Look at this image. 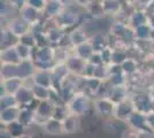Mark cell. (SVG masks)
<instances>
[{"mask_svg":"<svg viewBox=\"0 0 154 138\" xmlns=\"http://www.w3.org/2000/svg\"><path fill=\"white\" fill-rule=\"evenodd\" d=\"M0 106H1V109H6V108H9V107L19 106V104H17V100H16V98H15L14 94L6 93V94L1 96Z\"/></svg>","mask_w":154,"mask_h":138,"instance_id":"42","label":"cell"},{"mask_svg":"<svg viewBox=\"0 0 154 138\" xmlns=\"http://www.w3.org/2000/svg\"><path fill=\"white\" fill-rule=\"evenodd\" d=\"M147 24H148L149 26H151L152 29H154V14H153V15H149V16H148V22H147Z\"/></svg>","mask_w":154,"mask_h":138,"instance_id":"57","label":"cell"},{"mask_svg":"<svg viewBox=\"0 0 154 138\" xmlns=\"http://www.w3.org/2000/svg\"><path fill=\"white\" fill-rule=\"evenodd\" d=\"M91 97L84 92H77L75 97L67 104L70 114L82 116L89 112L91 107Z\"/></svg>","mask_w":154,"mask_h":138,"instance_id":"3","label":"cell"},{"mask_svg":"<svg viewBox=\"0 0 154 138\" xmlns=\"http://www.w3.org/2000/svg\"><path fill=\"white\" fill-rule=\"evenodd\" d=\"M93 77L100 79V81H106L109 77V68L106 65H100V66H97L94 69V75Z\"/></svg>","mask_w":154,"mask_h":138,"instance_id":"43","label":"cell"},{"mask_svg":"<svg viewBox=\"0 0 154 138\" xmlns=\"http://www.w3.org/2000/svg\"><path fill=\"white\" fill-rule=\"evenodd\" d=\"M47 33V36H48V39L51 41L52 46H58L60 43H61V40L62 38L64 37V35H66V31H63L61 28H59V26H53L51 29H48L47 31H45Z\"/></svg>","mask_w":154,"mask_h":138,"instance_id":"29","label":"cell"},{"mask_svg":"<svg viewBox=\"0 0 154 138\" xmlns=\"http://www.w3.org/2000/svg\"><path fill=\"white\" fill-rule=\"evenodd\" d=\"M136 138H154V132L151 130H145V131H138Z\"/></svg>","mask_w":154,"mask_h":138,"instance_id":"53","label":"cell"},{"mask_svg":"<svg viewBox=\"0 0 154 138\" xmlns=\"http://www.w3.org/2000/svg\"><path fill=\"white\" fill-rule=\"evenodd\" d=\"M135 105L136 111L147 114L149 112H153V99L149 97V94L146 92H136L132 96H130Z\"/></svg>","mask_w":154,"mask_h":138,"instance_id":"4","label":"cell"},{"mask_svg":"<svg viewBox=\"0 0 154 138\" xmlns=\"http://www.w3.org/2000/svg\"><path fill=\"white\" fill-rule=\"evenodd\" d=\"M151 40L154 41V29H152V32H151Z\"/></svg>","mask_w":154,"mask_h":138,"instance_id":"60","label":"cell"},{"mask_svg":"<svg viewBox=\"0 0 154 138\" xmlns=\"http://www.w3.org/2000/svg\"><path fill=\"white\" fill-rule=\"evenodd\" d=\"M20 112H21L20 106H14V107H9L6 109H1V113H0L1 124L7 125L9 123H13L15 121H19Z\"/></svg>","mask_w":154,"mask_h":138,"instance_id":"17","label":"cell"},{"mask_svg":"<svg viewBox=\"0 0 154 138\" xmlns=\"http://www.w3.org/2000/svg\"><path fill=\"white\" fill-rule=\"evenodd\" d=\"M63 9V5L59 0H48L45 9H44V15L47 19H55L57 16L61 14Z\"/></svg>","mask_w":154,"mask_h":138,"instance_id":"23","label":"cell"},{"mask_svg":"<svg viewBox=\"0 0 154 138\" xmlns=\"http://www.w3.org/2000/svg\"><path fill=\"white\" fill-rule=\"evenodd\" d=\"M23 85H24V79L19 78V77L1 79V96L6 94V93L15 96Z\"/></svg>","mask_w":154,"mask_h":138,"instance_id":"13","label":"cell"},{"mask_svg":"<svg viewBox=\"0 0 154 138\" xmlns=\"http://www.w3.org/2000/svg\"><path fill=\"white\" fill-rule=\"evenodd\" d=\"M54 107H55V103H53L52 100L39 101V105L36 109V123L39 122V124L43 125L45 121L51 118L53 115Z\"/></svg>","mask_w":154,"mask_h":138,"instance_id":"8","label":"cell"},{"mask_svg":"<svg viewBox=\"0 0 154 138\" xmlns=\"http://www.w3.org/2000/svg\"><path fill=\"white\" fill-rule=\"evenodd\" d=\"M5 28H7L8 30H11L19 38L22 37V36H24L26 33H29L32 31L31 24H29L21 16H13V17L8 19V23H6Z\"/></svg>","mask_w":154,"mask_h":138,"instance_id":"5","label":"cell"},{"mask_svg":"<svg viewBox=\"0 0 154 138\" xmlns=\"http://www.w3.org/2000/svg\"><path fill=\"white\" fill-rule=\"evenodd\" d=\"M108 81L112 86H123L128 85V76L125 74H114L109 75Z\"/></svg>","mask_w":154,"mask_h":138,"instance_id":"40","label":"cell"},{"mask_svg":"<svg viewBox=\"0 0 154 138\" xmlns=\"http://www.w3.org/2000/svg\"><path fill=\"white\" fill-rule=\"evenodd\" d=\"M129 124V128H132L137 131H145V130H149L147 125V118H146V114L145 113L138 112L135 111L134 114L129 118L127 121Z\"/></svg>","mask_w":154,"mask_h":138,"instance_id":"12","label":"cell"},{"mask_svg":"<svg viewBox=\"0 0 154 138\" xmlns=\"http://www.w3.org/2000/svg\"><path fill=\"white\" fill-rule=\"evenodd\" d=\"M54 47V61L55 63H66V61L70 57L72 52L69 48L72 47H64V46H53Z\"/></svg>","mask_w":154,"mask_h":138,"instance_id":"30","label":"cell"},{"mask_svg":"<svg viewBox=\"0 0 154 138\" xmlns=\"http://www.w3.org/2000/svg\"><path fill=\"white\" fill-rule=\"evenodd\" d=\"M21 44H23V45L26 46H29V47H37V43H36V38H35V35L33 32H29V33H26L24 36H22V37H20V41Z\"/></svg>","mask_w":154,"mask_h":138,"instance_id":"44","label":"cell"},{"mask_svg":"<svg viewBox=\"0 0 154 138\" xmlns=\"http://www.w3.org/2000/svg\"><path fill=\"white\" fill-rule=\"evenodd\" d=\"M0 138H14L12 136V133L8 131V129H7L5 125H2L1 127V132H0Z\"/></svg>","mask_w":154,"mask_h":138,"instance_id":"54","label":"cell"},{"mask_svg":"<svg viewBox=\"0 0 154 138\" xmlns=\"http://www.w3.org/2000/svg\"><path fill=\"white\" fill-rule=\"evenodd\" d=\"M32 60L37 69H44V70H52L55 66L54 61V47L47 46V47H35L32 53Z\"/></svg>","mask_w":154,"mask_h":138,"instance_id":"2","label":"cell"},{"mask_svg":"<svg viewBox=\"0 0 154 138\" xmlns=\"http://www.w3.org/2000/svg\"><path fill=\"white\" fill-rule=\"evenodd\" d=\"M68 35H69V39H70L72 47L81 45V44H83V43L90 39V37L88 36L86 31L84 29H82L81 26H77L75 29H72L71 31L68 32Z\"/></svg>","mask_w":154,"mask_h":138,"instance_id":"22","label":"cell"},{"mask_svg":"<svg viewBox=\"0 0 154 138\" xmlns=\"http://www.w3.org/2000/svg\"><path fill=\"white\" fill-rule=\"evenodd\" d=\"M19 69V77L22 79L31 78L33 74L37 70V67L35 65L33 60H22L17 65Z\"/></svg>","mask_w":154,"mask_h":138,"instance_id":"19","label":"cell"},{"mask_svg":"<svg viewBox=\"0 0 154 138\" xmlns=\"http://www.w3.org/2000/svg\"><path fill=\"white\" fill-rule=\"evenodd\" d=\"M121 66H122L123 72L127 76H131V75H134V74L140 70L139 69V61L135 58H131V57H129Z\"/></svg>","mask_w":154,"mask_h":138,"instance_id":"32","label":"cell"},{"mask_svg":"<svg viewBox=\"0 0 154 138\" xmlns=\"http://www.w3.org/2000/svg\"><path fill=\"white\" fill-rule=\"evenodd\" d=\"M90 43L92 44V47H93L94 52H101L106 47H108L107 36H105L101 32H97L93 36H91Z\"/></svg>","mask_w":154,"mask_h":138,"instance_id":"28","label":"cell"},{"mask_svg":"<svg viewBox=\"0 0 154 138\" xmlns=\"http://www.w3.org/2000/svg\"><path fill=\"white\" fill-rule=\"evenodd\" d=\"M42 128L44 129V131L48 135L52 136H57V135H62L64 133L63 131V124H62V121H59L57 118H48L47 121H45Z\"/></svg>","mask_w":154,"mask_h":138,"instance_id":"20","label":"cell"},{"mask_svg":"<svg viewBox=\"0 0 154 138\" xmlns=\"http://www.w3.org/2000/svg\"><path fill=\"white\" fill-rule=\"evenodd\" d=\"M62 5H63L64 8H68V7H71L72 5L76 4V0H59Z\"/></svg>","mask_w":154,"mask_h":138,"instance_id":"55","label":"cell"},{"mask_svg":"<svg viewBox=\"0 0 154 138\" xmlns=\"http://www.w3.org/2000/svg\"><path fill=\"white\" fill-rule=\"evenodd\" d=\"M19 122L26 128H29L32 123H36V111L29 107H21Z\"/></svg>","mask_w":154,"mask_h":138,"instance_id":"25","label":"cell"},{"mask_svg":"<svg viewBox=\"0 0 154 138\" xmlns=\"http://www.w3.org/2000/svg\"><path fill=\"white\" fill-rule=\"evenodd\" d=\"M86 63H88L86 60H83L82 58L77 57L75 54H71L68 58V60L66 61V65L68 67L70 74L75 75V76H83Z\"/></svg>","mask_w":154,"mask_h":138,"instance_id":"11","label":"cell"},{"mask_svg":"<svg viewBox=\"0 0 154 138\" xmlns=\"http://www.w3.org/2000/svg\"><path fill=\"white\" fill-rule=\"evenodd\" d=\"M85 12L90 14L94 19H99V17H103L106 15L101 1H91L90 4L85 7Z\"/></svg>","mask_w":154,"mask_h":138,"instance_id":"31","label":"cell"},{"mask_svg":"<svg viewBox=\"0 0 154 138\" xmlns=\"http://www.w3.org/2000/svg\"><path fill=\"white\" fill-rule=\"evenodd\" d=\"M51 74L52 81H53L52 89H54V90H57L59 92L62 83L69 77L70 72H69V69H68V67H67L66 63H57L51 70Z\"/></svg>","mask_w":154,"mask_h":138,"instance_id":"7","label":"cell"},{"mask_svg":"<svg viewBox=\"0 0 154 138\" xmlns=\"http://www.w3.org/2000/svg\"><path fill=\"white\" fill-rule=\"evenodd\" d=\"M0 59H1V65H19L21 62V59H20L15 46L2 48Z\"/></svg>","mask_w":154,"mask_h":138,"instance_id":"18","label":"cell"},{"mask_svg":"<svg viewBox=\"0 0 154 138\" xmlns=\"http://www.w3.org/2000/svg\"><path fill=\"white\" fill-rule=\"evenodd\" d=\"M135 30V37L136 40H147L151 39V32H152V28L148 24H144L138 28L134 29Z\"/></svg>","mask_w":154,"mask_h":138,"instance_id":"37","label":"cell"},{"mask_svg":"<svg viewBox=\"0 0 154 138\" xmlns=\"http://www.w3.org/2000/svg\"><path fill=\"white\" fill-rule=\"evenodd\" d=\"M31 90H32L33 96H35V98L37 99V100H39V101L50 100V98H51L52 89H48V87H45V86L37 85V84L33 83L31 85Z\"/></svg>","mask_w":154,"mask_h":138,"instance_id":"33","label":"cell"},{"mask_svg":"<svg viewBox=\"0 0 154 138\" xmlns=\"http://www.w3.org/2000/svg\"><path fill=\"white\" fill-rule=\"evenodd\" d=\"M9 1H11V4L13 5V7L17 12H19L22 7L26 5V0H9Z\"/></svg>","mask_w":154,"mask_h":138,"instance_id":"52","label":"cell"},{"mask_svg":"<svg viewBox=\"0 0 154 138\" xmlns=\"http://www.w3.org/2000/svg\"><path fill=\"white\" fill-rule=\"evenodd\" d=\"M146 118H147V125L148 129L151 131L154 132V112H149L146 114Z\"/></svg>","mask_w":154,"mask_h":138,"instance_id":"50","label":"cell"},{"mask_svg":"<svg viewBox=\"0 0 154 138\" xmlns=\"http://www.w3.org/2000/svg\"><path fill=\"white\" fill-rule=\"evenodd\" d=\"M147 93L149 94V97L153 99V101H154V84L151 85L149 87H147Z\"/></svg>","mask_w":154,"mask_h":138,"instance_id":"56","label":"cell"},{"mask_svg":"<svg viewBox=\"0 0 154 138\" xmlns=\"http://www.w3.org/2000/svg\"><path fill=\"white\" fill-rule=\"evenodd\" d=\"M16 138H32L30 135H26V133H24V135H22V136H20V137H16Z\"/></svg>","mask_w":154,"mask_h":138,"instance_id":"59","label":"cell"},{"mask_svg":"<svg viewBox=\"0 0 154 138\" xmlns=\"http://www.w3.org/2000/svg\"><path fill=\"white\" fill-rule=\"evenodd\" d=\"M112 54H113V48H110V47H106L105 50H103V51L100 52V55H101L103 65L109 66V65L112 63Z\"/></svg>","mask_w":154,"mask_h":138,"instance_id":"46","label":"cell"},{"mask_svg":"<svg viewBox=\"0 0 154 138\" xmlns=\"http://www.w3.org/2000/svg\"><path fill=\"white\" fill-rule=\"evenodd\" d=\"M19 16H21L24 21H26L29 24L32 26H37L39 23L43 22V19L45 17L44 12H40L38 9L33 8V7L26 5L19 11Z\"/></svg>","mask_w":154,"mask_h":138,"instance_id":"6","label":"cell"},{"mask_svg":"<svg viewBox=\"0 0 154 138\" xmlns=\"http://www.w3.org/2000/svg\"><path fill=\"white\" fill-rule=\"evenodd\" d=\"M153 0H136L134 6H135L136 9H143L145 11V8L147 6L148 4H151Z\"/></svg>","mask_w":154,"mask_h":138,"instance_id":"48","label":"cell"},{"mask_svg":"<svg viewBox=\"0 0 154 138\" xmlns=\"http://www.w3.org/2000/svg\"><path fill=\"white\" fill-rule=\"evenodd\" d=\"M72 53H74L75 55H77V57L82 58L83 60L89 61V59L92 57V54L94 53V50H93L92 44L90 43V39H89L88 41H85V43L81 44V45L75 46V47L72 48Z\"/></svg>","mask_w":154,"mask_h":138,"instance_id":"24","label":"cell"},{"mask_svg":"<svg viewBox=\"0 0 154 138\" xmlns=\"http://www.w3.org/2000/svg\"><path fill=\"white\" fill-rule=\"evenodd\" d=\"M7 129H8V131L12 133V136L14 138L16 137H20V136H22V135H24L26 133V127L23 124H21L19 121H15L13 123H9V124L5 125Z\"/></svg>","mask_w":154,"mask_h":138,"instance_id":"39","label":"cell"},{"mask_svg":"<svg viewBox=\"0 0 154 138\" xmlns=\"http://www.w3.org/2000/svg\"><path fill=\"white\" fill-rule=\"evenodd\" d=\"M147 22H148V15L143 9H135L128 19V24L132 29H136V28L144 26V24H147Z\"/></svg>","mask_w":154,"mask_h":138,"instance_id":"21","label":"cell"},{"mask_svg":"<svg viewBox=\"0 0 154 138\" xmlns=\"http://www.w3.org/2000/svg\"><path fill=\"white\" fill-rule=\"evenodd\" d=\"M15 48L17 51V54H19L21 61L22 60H32V53H33V48L29 47V46H26L21 43H17L15 45Z\"/></svg>","mask_w":154,"mask_h":138,"instance_id":"38","label":"cell"},{"mask_svg":"<svg viewBox=\"0 0 154 138\" xmlns=\"http://www.w3.org/2000/svg\"><path fill=\"white\" fill-rule=\"evenodd\" d=\"M32 81L35 84L40 86H45L48 89H52L53 81H52L51 70H44V69H37L32 76Z\"/></svg>","mask_w":154,"mask_h":138,"instance_id":"16","label":"cell"},{"mask_svg":"<svg viewBox=\"0 0 154 138\" xmlns=\"http://www.w3.org/2000/svg\"><path fill=\"white\" fill-rule=\"evenodd\" d=\"M16 9L13 7L9 0H1L0 1V13H1V17L4 20L6 19H11V14L15 12Z\"/></svg>","mask_w":154,"mask_h":138,"instance_id":"41","label":"cell"},{"mask_svg":"<svg viewBox=\"0 0 154 138\" xmlns=\"http://www.w3.org/2000/svg\"><path fill=\"white\" fill-rule=\"evenodd\" d=\"M136 111L135 105L132 103L131 98H128L122 103H119L115 105V111H114V118L120 120V121H124L127 122L129 118L134 114Z\"/></svg>","mask_w":154,"mask_h":138,"instance_id":"9","label":"cell"},{"mask_svg":"<svg viewBox=\"0 0 154 138\" xmlns=\"http://www.w3.org/2000/svg\"><path fill=\"white\" fill-rule=\"evenodd\" d=\"M15 98L17 100L20 107H28L36 100L33 93H32L31 86H28L26 84L17 91V93L15 94Z\"/></svg>","mask_w":154,"mask_h":138,"instance_id":"14","label":"cell"},{"mask_svg":"<svg viewBox=\"0 0 154 138\" xmlns=\"http://www.w3.org/2000/svg\"><path fill=\"white\" fill-rule=\"evenodd\" d=\"M78 7H79V5L75 4L71 7L64 8L61 12V14L54 19L55 24L66 32H69L72 29L77 28V24L81 21V13L76 9Z\"/></svg>","mask_w":154,"mask_h":138,"instance_id":"1","label":"cell"},{"mask_svg":"<svg viewBox=\"0 0 154 138\" xmlns=\"http://www.w3.org/2000/svg\"><path fill=\"white\" fill-rule=\"evenodd\" d=\"M127 48H123L122 47V48H115V50H113V54H112V63L113 65H122L123 62L128 59L129 54Z\"/></svg>","mask_w":154,"mask_h":138,"instance_id":"36","label":"cell"},{"mask_svg":"<svg viewBox=\"0 0 154 138\" xmlns=\"http://www.w3.org/2000/svg\"><path fill=\"white\" fill-rule=\"evenodd\" d=\"M48 0H26V5L38 9L40 12H44Z\"/></svg>","mask_w":154,"mask_h":138,"instance_id":"45","label":"cell"},{"mask_svg":"<svg viewBox=\"0 0 154 138\" xmlns=\"http://www.w3.org/2000/svg\"><path fill=\"white\" fill-rule=\"evenodd\" d=\"M69 109H68V106L64 103H58L55 104V107H54V111H53V115L52 118H57L59 121H63L64 118L69 115Z\"/></svg>","mask_w":154,"mask_h":138,"instance_id":"35","label":"cell"},{"mask_svg":"<svg viewBox=\"0 0 154 138\" xmlns=\"http://www.w3.org/2000/svg\"><path fill=\"white\" fill-rule=\"evenodd\" d=\"M123 4H128V5H132V4H135L136 0H121Z\"/></svg>","mask_w":154,"mask_h":138,"instance_id":"58","label":"cell"},{"mask_svg":"<svg viewBox=\"0 0 154 138\" xmlns=\"http://www.w3.org/2000/svg\"><path fill=\"white\" fill-rule=\"evenodd\" d=\"M20 41V38L17 36H15L11 30H8L7 28H2L1 30V50L7 48V47H13Z\"/></svg>","mask_w":154,"mask_h":138,"instance_id":"27","label":"cell"},{"mask_svg":"<svg viewBox=\"0 0 154 138\" xmlns=\"http://www.w3.org/2000/svg\"><path fill=\"white\" fill-rule=\"evenodd\" d=\"M15 77H19L17 65H1V79L15 78Z\"/></svg>","mask_w":154,"mask_h":138,"instance_id":"34","label":"cell"},{"mask_svg":"<svg viewBox=\"0 0 154 138\" xmlns=\"http://www.w3.org/2000/svg\"><path fill=\"white\" fill-rule=\"evenodd\" d=\"M88 62H90L91 65H93V66H100V65H103V59H101V55H100V52H94L92 54V57H91L89 61Z\"/></svg>","mask_w":154,"mask_h":138,"instance_id":"47","label":"cell"},{"mask_svg":"<svg viewBox=\"0 0 154 138\" xmlns=\"http://www.w3.org/2000/svg\"><path fill=\"white\" fill-rule=\"evenodd\" d=\"M62 124H63L64 133H68V135L75 133L79 129V116L74 115V114H69L62 121Z\"/></svg>","mask_w":154,"mask_h":138,"instance_id":"26","label":"cell"},{"mask_svg":"<svg viewBox=\"0 0 154 138\" xmlns=\"http://www.w3.org/2000/svg\"><path fill=\"white\" fill-rule=\"evenodd\" d=\"M108 98L110 99L115 105L119 104V103H122V101L127 100L128 98H130V89L128 87V85L113 86V87L110 89Z\"/></svg>","mask_w":154,"mask_h":138,"instance_id":"15","label":"cell"},{"mask_svg":"<svg viewBox=\"0 0 154 138\" xmlns=\"http://www.w3.org/2000/svg\"><path fill=\"white\" fill-rule=\"evenodd\" d=\"M93 106L96 109L97 114L101 116H114V111H115V104L108 98H94L93 100Z\"/></svg>","mask_w":154,"mask_h":138,"instance_id":"10","label":"cell"},{"mask_svg":"<svg viewBox=\"0 0 154 138\" xmlns=\"http://www.w3.org/2000/svg\"><path fill=\"white\" fill-rule=\"evenodd\" d=\"M109 75H114V74H124L121 65H109Z\"/></svg>","mask_w":154,"mask_h":138,"instance_id":"49","label":"cell"},{"mask_svg":"<svg viewBox=\"0 0 154 138\" xmlns=\"http://www.w3.org/2000/svg\"><path fill=\"white\" fill-rule=\"evenodd\" d=\"M137 133H138L137 130L132 129V128H129V129H127L122 133V138H136L137 137Z\"/></svg>","mask_w":154,"mask_h":138,"instance_id":"51","label":"cell"}]
</instances>
